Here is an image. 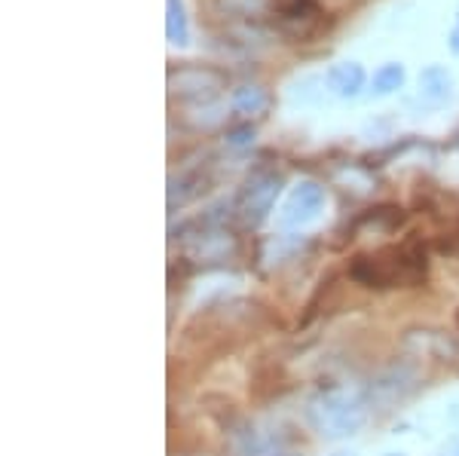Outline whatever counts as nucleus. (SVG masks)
I'll return each instance as SVG.
<instances>
[{
    "mask_svg": "<svg viewBox=\"0 0 459 456\" xmlns=\"http://www.w3.org/2000/svg\"><path fill=\"white\" fill-rule=\"evenodd\" d=\"M368 414H371L368 386L331 383V386H322L313 399L307 401L309 426L328 441L355 435V432L368 423Z\"/></svg>",
    "mask_w": 459,
    "mask_h": 456,
    "instance_id": "obj_1",
    "label": "nucleus"
},
{
    "mask_svg": "<svg viewBox=\"0 0 459 456\" xmlns=\"http://www.w3.org/2000/svg\"><path fill=\"white\" fill-rule=\"evenodd\" d=\"M350 276L365 288H417L429 276L426 252L413 242L389 245L377 254H361L350 263Z\"/></svg>",
    "mask_w": 459,
    "mask_h": 456,
    "instance_id": "obj_2",
    "label": "nucleus"
},
{
    "mask_svg": "<svg viewBox=\"0 0 459 456\" xmlns=\"http://www.w3.org/2000/svg\"><path fill=\"white\" fill-rule=\"evenodd\" d=\"M282 187L285 178L279 172H273V168H261V172L248 175L246 184L239 187V194H236L230 215L239 220L242 227H261L270 218V211L276 209Z\"/></svg>",
    "mask_w": 459,
    "mask_h": 456,
    "instance_id": "obj_3",
    "label": "nucleus"
},
{
    "mask_svg": "<svg viewBox=\"0 0 459 456\" xmlns=\"http://www.w3.org/2000/svg\"><path fill=\"white\" fill-rule=\"evenodd\" d=\"M169 95L181 105H212L227 90V73L212 65H178L169 68Z\"/></svg>",
    "mask_w": 459,
    "mask_h": 456,
    "instance_id": "obj_4",
    "label": "nucleus"
},
{
    "mask_svg": "<svg viewBox=\"0 0 459 456\" xmlns=\"http://www.w3.org/2000/svg\"><path fill=\"white\" fill-rule=\"evenodd\" d=\"M325 202H328V194L318 181H300L291 187L288 200L282 205V215H279V224L282 227H307L325 211Z\"/></svg>",
    "mask_w": 459,
    "mask_h": 456,
    "instance_id": "obj_5",
    "label": "nucleus"
},
{
    "mask_svg": "<svg viewBox=\"0 0 459 456\" xmlns=\"http://www.w3.org/2000/svg\"><path fill=\"white\" fill-rule=\"evenodd\" d=\"M413 386H417V374L407 365H392L377 380H371L368 399H371V408L374 404H395V401H402Z\"/></svg>",
    "mask_w": 459,
    "mask_h": 456,
    "instance_id": "obj_6",
    "label": "nucleus"
},
{
    "mask_svg": "<svg viewBox=\"0 0 459 456\" xmlns=\"http://www.w3.org/2000/svg\"><path fill=\"white\" fill-rule=\"evenodd\" d=\"M402 347L407 352H413V356H423V358H447V356H456L459 352V343L454 337L444 334V331H429V328L407 331Z\"/></svg>",
    "mask_w": 459,
    "mask_h": 456,
    "instance_id": "obj_7",
    "label": "nucleus"
},
{
    "mask_svg": "<svg viewBox=\"0 0 459 456\" xmlns=\"http://www.w3.org/2000/svg\"><path fill=\"white\" fill-rule=\"evenodd\" d=\"M270 105H273V95L266 92L261 83H242L230 92V110L246 123L264 116L266 110H270Z\"/></svg>",
    "mask_w": 459,
    "mask_h": 456,
    "instance_id": "obj_8",
    "label": "nucleus"
},
{
    "mask_svg": "<svg viewBox=\"0 0 459 456\" xmlns=\"http://www.w3.org/2000/svg\"><path fill=\"white\" fill-rule=\"evenodd\" d=\"M325 83L337 99H359L368 83V73L359 62H337L325 73Z\"/></svg>",
    "mask_w": 459,
    "mask_h": 456,
    "instance_id": "obj_9",
    "label": "nucleus"
},
{
    "mask_svg": "<svg viewBox=\"0 0 459 456\" xmlns=\"http://www.w3.org/2000/svg\"><path fill=\"white\" fill-rule=\"evenodd\" d=\"M454 95V77L444 65H429L420 71V99H426L429 105H444Z\"/></svg>",
    "mask_w": 459,
    "mask_h": 456,
    "instance_id": "obj_10",
    "label": "nucleus"
},
{
    "mask_svg": "<svg viewBox=\"0 0 459 456\" xmlns=\"http://www.w3.org/2000/svg\"><path fill=\"white\" fill-rule=\"evenodd\" d=\"M205 175L203 168H190V172H181L178 178L169 181V211H178L184 209L190 200L205 194Z\"/></svg>",
    "mask_w": 459,
    "mask_h": 456,
    "instance_id": "obj_11",
    "label": "nucleus"
},
{
    "mask_svg": "<svg viewBox=\"0 0 459 456\" xmlns=\"http://www.w3.org/2000/svg\"><path fill=\"white\" fill-rule=\"evenodd\" d=\"M218 6L221 13L242 22H261L279 13V0H218Z\"/></svg>",
    "mask_w": 459,
    "mask_h": 456,
    "instance_id": "obj_12",
    "label": "nucleus"
},
{
    "mask_svg": "<svg viewBox=\"0 0 459 456\" xmlns=\"http://www.w3.org/2000/svg\"><path fill=\"white\" fill-rule=\"evenodd\" d=\"M166 37L172 47H187L190 43V19L184 0H166Z\"/></svg>",
    "mask_w": 459,
    "mask_h": 456,
    "instance_id": "obj_13",
    "label": "nucleus"
},
{
    "mask_svg": "<svg viewBox=\"0 0 459 456\" xmlns=\"http://www.w3.org/2000/svg\"><path fill=\"white\" fill-rule=\"evenodd\" d=\"M404 80H407L404 65L386 62L383 68H377V71H374V77H371V95H377V99H383V95L398 92V90L404 86Z\"/></svg>",
    "mask_w": 459,
    "mask_h": 456,
    "instance_id": "obj_14",
    "label": "nucleus"
},
{
    "mask_svg": "<svg viewBox=\"0 0 459 456\" xmlns=\"http://www.w3.org/2000/svg\"><path fill=\"white\" fill-rule=\"evenodd\" d=\"M227 144L230 147H248V144H255V126H251V123H242L239 129L227 132Z\"/></svg>",
    "mask_w": 459,
    "mask_h": 456,
    "instance_id": "obj_15",
    "label": "nucleus"
},
{
    "mask_svg": "<svg viewBox=\"0 0 459 456\" xmlns=\"http://www.w3.org/2000/svg\"><path fill=\"white\" fill-rule=\"evenodd\" d=\"M447 47L454 49V53L459 56V13H456V25H454V31H450V37H447Z\"/></svg>",
    "mask_w": 459,
    "mask_h": 456,
    "instance_id": "obj_16",
    "label": "nucleus"
},
{
    "mask_svg": "<svg viewBox=\"0 0 459 456\" xmlns=\"http://www.w3.org/2000/svg\"><path fill=\"white\" fill-rule=\"evenodd\" d=\"M266 456H300V453H294V451H273V453H266Z\"/></svg>",
    "mask_w": 459,
    "mask_h": 456,
    "instance_id": "obj_17",
    "label": "nucleus"
},
{
    "mask_svg": "<svg viewBox=\"0 0 459 456\" xmlns=\"http://www.w3.org/2000/svg\"><path fill=\"white\" fill-rule=\"evenodd\" d=\"M331 456H359V453H352V451H337V453H331Z\"/></svg>",
    "mask_w": 459,
    "mask_h": 456,
    "instance_id": "obj_18",
    "label": "nucleus"
},
{
    "mask_svg": "<svg viewBox=\"0 0 459 456\" xmlns=\"http://www.w3.org/2000/svg\"><path fill=\"white\" fill-rule=\"evenodd\" d=\"M386 456H404V453H386Z\"/></svg>",
    "mask_w": 459,
    "mask_h": 456,
    "instance_id": "obj_19",
    "label": "nucleus"
}]
</instances>
